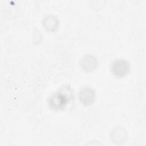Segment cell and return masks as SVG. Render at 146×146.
<instances>
[{"instance_id": "6da1fadb", "label": "cell", "mask_w": 146, "mask_h": 146, "mask_svg": "<svg viewBox=\"0 0 146 146\" xmlns=\"http://www.w3.org/2000/svg\"><path fill=\"white\" fill-rule=\"evenodd\" d=\"M111 70L114 76L117 78H122L128 74L129 64L125 59H117L112 63Z\"/></svg>"}, {"instance_id": "7a4b0ae2", "label": "cell", "mask_w": 146, "mask_h": 146, "mask_svg": "<svg viewBox=\"0 0 146 146\" xmlns=\"http://www.w3.org/2000/svg\"><path fill=\"white\" fill-rule=\"evenodd\" d=\"M68 96L63 92H58L54 94L50 100V105L55 110L63 108L68 102Z\"/></svg>"}, {"instance_id": "3957f363", "label": "cell", "mask_w": 146, "mask_h": 146, "mask_svg": "<svg viewBox=\"0 0 146 146\" xmlns=\"http://www.w3.org/2000/svg\"><path fill=\"white\" fill-rule=\"evenodd\" d=\"M81 67L86 71H92L94 70L98 65L96 58L91 54L84 55L80 60Z\"/></svg>"}, {"instance_id": "277c9868", "label": "cell", "mask_w": 146, "mask_h": 146, "mask_svg": "<svg viewBox=\"0 0 146 146\" xmlns=\"http://www.w3.org/2000/svg\"><path fill=\"white\" fill-rule=\"evenodd\" d=\"M79 97L82 103L89 105L94 101L95 93L94 90L90 87H83L79 91Z\"/></svg>"}, {"instance_id": "5b68a950", "label": "cell", "mask_w": 146, "mask_h": 146, "mask_svg": "<svg viewBox=\"0 0 146 146\" xmlns=\"http://www.w3.org/2000/svg\"><path fill=\"white\" fill-rule=\"evenodd\" d=\"M111 137L112 141L117 144L123 143L127 139V133L122 127H117L111 131Z\"/></svg>"}, {"instance_id": "8992f818", "label": "cell", "mask_w": 146, "mask_h": 146, "mask_svg": "<svg viewBox=\"0 0 146 146\" xmlns=\"http://www.w3.org/2000/svg\"><path fill=\"white\" fill-rule=\"evenodd\" d=\"M43 24L44 28L48 31H54L58 27L59 22L55 17L49 15L44 19Z\"/></svg>"}]
</instances>
